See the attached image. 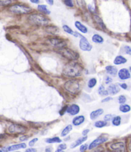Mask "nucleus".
<instances>
[{"label": "nucleus", "instance_id": "72a5a7b5", "mask_svg": "<svg viewBox=\"0 0 131 152\" xmlns=\"http://www.w3.org/2000/svg\"><path fill=\"white\" fill-rule=\"evenodd\" d=\"M64 3H65V5L66 6L68 7H73L74 6L73 3V1H71V0H65V1H64Z\"/></svg>", "mask_w": 131, "mask_h": 152}, {"label": "nucleus", "instance_id": "c85d7f7f", "mask_svg": "<svg viewBox=\"0 0 131 152\" xmlns=\"http://www.w3.org/2000/svg\"><path fill=\"white\" fill-rule=\"evenodd\" d=\"M130 110H131V108L129 105H127V104L121 105L120 107V110L123 113L128 112L130 111Z\"/></svg>", "mask_w": 131, "mask_h": 152}, {"label": "nucleus", "instance_id": "4c0bfd02", "mask_svg": "<svg viewBox=\"0 0 131 152\" xmlns=\"http://www.w3.org/2000/svg\"><path fill=\"white\" fill-rule=\"evenodd\" d=\"M67 148V146L65 144H60L59 146H58V150H62L63 151L64 150H66Z\"/></svg>", "mask_w": 131, "mask_h": 152}, {"label": "nucleus", "instance_id": "f704fd0d", "mask_svg": "<svg viewBox=\"0 0 131 152\" xmlns=\"http://www.w3.org/2000/svg\"><path fill=\"white\" fill-rule=\"evenodd\" d=\"M124 49H125V52L126 54L128 55H131V48L129 46H125L124 47Z\"/></svg>", "mask_w": 131, "mask_h": 152}, {"label": "nucleus", "instance_id": "f03ea898", "mask_svg": "<svg viewBox=\"0 0 131 152\" xmlns=\"http://www.w3.org/2000/svg\"><path fill=\"white\" fill-rule=\"evenodd\" d=\"M28 20L32 24L38 26H46L49 19L41 14H32L28 17Z\"/></svg>", "mask_w": 131, "mask_h": 152}, {"label": "nucleus", "instance_id": "5fc2aeb1", "mask_svg": "<svg viewBox=\"0 0 131 152\" xmlns=\"http://www.w3.org/2000/svg\"><path fill=\"white\" fill-rule=\"evenodd\" d=\"M129 70H130V71L131 72V67H130V68H129Z\"/></svg>", "mask_w": 131, "mask_h": 152}, {"label": "nucleus", "instance_id": "37998d69", "mask_svg": "<svg viewBox=\"0 0 131 152\" xmlns=\"http://www.w3.org/2000/svg\"><path fill=\"white\" fill-rule=\"evenodd\" d=\"M88 9H89V11H90L91 12H92V13H94V12H95V8L93 7L91 4L88 5Z\"/></svg>", "mask_w": 131, "mask_h": 152}, {"label": "nucleus", "instance_id": "6e6552de", "mask_svg": "<svg viewBox=\"0 0 131 152\" xmlns=\"http://www.w3.org/2000/svg\"><path fill=\"white\" fill-rule=\"evenodd\" d=\"M49 41L52 46H53L54 47H56V48H60V49L65 48V46H66V41L62 39L54 37V38L49 39Z\"/></svg>", "mask_w": 131, "mask_h": 152}, {"label": "nucleus", "instance_id": "2f4dec72", "mask_svg": "<svg viewBox=\"0 0 131 152\" xmlns=\"http://www.w3.org/2000/svg\"><path fill=\"white\" fill-rule=\"evenodd\" d=\"M107 125V123L105 121H98L95 122V126L96 128H103V127Z\"/></svg>", "mask_w": 131, "mask_h": 152}, {"label": "nucleus", "instance_id": "423d86ee", "mask_svg": "<svg viewBox=\"0 0 131 152\" xmlns=\"http://www.w3.org/2000/svg\"><path fill=\"white\" fill-rule=\"evenodd\" d=\"M8 131L10 134H18L24 133L27 131V128L20 125L12 124L9 126Z\"/></svg>", "mask_w": 131, "mask_h": 152}, {"label": "nucleus", "instance_id": "473e14b6", "mask_svg": "<svg viewBox=\"0 0 131 152\" xmlns=\"http://www.w3.org/2000/svg\"><path fill=\"white\" fill-rule=\"evenodd\" d=\"M126 101H127L126 98H125V96H123V95H121V96H120L119 97H118V102H119V103H120V104L123 105L124 103L126 102Z\"/></svg>", "mask_w": 131, "mask_h": 152}, {"label": "nucleus", "instance_id": "a18cd8bd", "mask_svg": "<svg viewBox=\"0 0 131 152\" xmlns=\"http://www.w3.org/2000/svg\"><path fill=\"white\" fill-rule=\"evenodd\" d=\"M119 85H120V87H122V89H127V87H128L127 85V84H125V83H123V84H120Z\"/></svg>", "mask_w": 131, "mask_h": 152}, {"label": "nucleus", "instance_id": "f3484780", "mask_svg": "<svg viewBox=\"0 0 131 152\" xmlns=\"http://www.w3.org/2000/svg\"><path fill=\"white\" fill-rule=\"evenodd\" d=\"M85 121V117L84 116H78L75 117V118L73 119V125L75 126H79L81 124L83 123Z\"/></svg>", "mask_w": 131, "mask_h": 152}, {"label": "nucleus", "instance_id": "49530a36", "mask_svg": "<svg viewBox=\"0 0 131 152\" xmlns=\"http://www.w3.org/2000/svg\"><path fill=\"white\" fill-rule=\"evenodd\" d=\"M89 129H85L82 132V135H83L84 136H87V135H88V134L89 133Z\"/></svg>", "mask_w": 131, "mask_h": 152}, {"label": "nucleus", "instance_id": "9d476101", "mask_svg": "<svg viewBox=\"0 0 131 152\" xmlns=\"http://www.w3.org/2000/svg\"><path fill=\"white\" fill-rule=\"evenodd\" d=\"M107 141V138L105 137H99L97 139H96L95 140H94L90 144V145L88 147L89 150H91V149L95 148L97 147L99 145L105 143Z\"/></svg>", "mask_w": 131, "mask_h": 152}, {"label": "nucleus", "instance_id": "a878e982", "mask_svg": "<svg viewBox=\"0 0 131 152\" xmlns=\"http://www.w3.org/2000/svg\"><path fill=\"white\" fill-rule=\"evenodd\" d=\"M98 93L100 94V95H101V96H107V95L109 94L108 91H107V90L105 89L104 86H103V85H100V87H99Z\"/></svg>", "mask_w": 131, "mask_h": 152}, {"label": "nucleus", "instance_id": "2eb2a0df", "mask_svg": "<svg viewBox=\"0 0 131 152\" xmlns=\"http://www.w3.org/2000/svg\"><path fill=\"white\" fill-rule=\"evenodd\" d=\"M75 26L81 33H83V34H86V33H88V28L84 25L83 24H82L80 22L78 21H75Z\"/></svg>", "mask_w": 131, "mask_h": 152}, {"label": "nucleus", "instance_id": "ea45409f", "mask_svg": "<svg viewBox=\"0 0 131 152\" xmlns=\"http://www.w3.org/2000/svg\"><path fill=\"white\" fill-rule=\"evenodd\" d=\"M88 144L82 145V146H80V151L81 152H84L85 150L88 149Z\"/></svg>", "mask_w": 131, "mask_h": 152}, {"label": "nucleus", "instance_id": "cd10ccee", "mask_svg": "<svg viewBox=\"0 0 131 152\" xmlns=\"http://www.w3.org/2000/svg\"><path fill=\"white\" fill-rule=\"evenodd\" d=\"M38 9L39 11L42 12L43 13L46 14H50V11L48 10L47 9V6L45 5H40L38 7Z\"/></svg>", "mask_w": 131, "mask_h": 152}, {"label": "nucleus", "instance_id": "4be33fe9", "mask_svg": "<svg viewBox=\"0 0 131 152\" xmlns=\"http://www.w3.org/2000/svg\"><path fill=\"white\" fill-rule=\"evenodd\" d=\"M92 41L93 42L97 44H102L104 41L103 37L100 36L98 34H95L93 37H92Z\"/></svg>", "mask_w": 131, "mask_h": 152}, {"label": "nucleus", "instance_id": "7c9ffc66", "mask_svg": "<svg viewBox=\"0 0 131 152\" xmlns=\"http://www.w3.org/2000/svg\"><path fill=\"white\" fill-rule=\"evenodd\" d=\"M112 124L114 126H119L121 124V117L115 116L113 118Z\"/></svg>", "mask_w": 131, "mask_h": 152}, {"label": "nucleus", "instance_id": "b1692460", "mask_svg": "<svg viewBox=\"0 0 131 152\" xmlns=\"http://www.w3.org/2000/svg\"><path fill=\"white\" fill-rule=\"evenodd\" d=\"M73 129V126L71 125H68L67 126H66L65 128H64V130H63L61 133V136L62 137H65Z\"/></svg>", "mask_w": 131, "mask_h": 152}, {"label": "nucleus", "instance_id": "58836bf2", "mask_svg": "<svg viewBox=\"0 0 131 152\" xmlns=\"http://www.w3.org/2000/svg\"><path fill=\"white\" fill-rule=\"evenodd\" d=\"M38 141V138H35V139H33L32 140H31L30 141V142H29V146H34V144H35V143H36L37 141Z\"/></svg>", "mask_w": 131, "mask_h": 152}, {"label": "nucleus", "instance_id": "a211bd4d", "mask_svg": "<svg viewBox=\"0 0 131 152\" xmlns=\"http://www.w3.org/2000/svg\"><path fill=\"white\" fill-rule=\"evenodd\" d=\"M87 139H88V137L87 136L80 137L79 139H77V140L74 142L73 143L71 144V148H75L77 147V146H79V145H81V144H82L84 142H85Z\"/></svg>", "mask_w": 131, "mask_h": 152}, {"label": "nucleus", "instance_id": "4d7b16f0", "mask_svg": "<svg viewBox=\"0 0 131 152\" xmlns=\"http://www.w3.org/2000/svg\"><path fill=\"white\" fill-rule=\"evenodd\" d=\"M16 152H20V151H16Z\"/></svg>", "mask_w": 131, "mask_h": 152}, {"label": "nucleus", "instance_id": "3c124183", "mask_svg": "<svg viewBox=\"0 0 131 152\" xmlns=\"http://www.w3.org/2000/svg\"><path fill=\"white\" fill-rule=\"evenodd\" d=\"M46 152H52V148L51 147H48L45 150Z\"/></svg>", "mask_w": 131, "mask_h": 152}, {"label": "nucleus", "instance_id": "c756f323", "mask_svg": "<svg viewBox=\"0 0 131 152\" xmlns=\"http://www.w3.org/2000/svg\"><path fill=\"white\" fill-rule=\"evenodd\" d=\"M96 84H97V80H96V78H91V79L89 80V81H88V87L92 89V88H93L96 85Z\"/></svg>", "mask_w": 131, "mask_h": 152}, {"label": "nucleus", "instance_id": "1a4fd4ad", "mask_svg": "<svg viewBox=\"0 0 131 152\" xmlns=\"http://www.w3.org/2000/svg\"><path fill=\"white\" fill-rule=\"evenodd\" d=\"M27 148V144L25 143H20L17 144L12 145L10 146H8V147L3 148L2 151L4 152H9L12 151H15V150H19V149H23Z\"/></svg>", "mask_w": 131, "mask_h": 152}, {"label": "nucleus", "instance_id": "f257e3e1", "mask_svg": "<svg viewBox=\"0 0 131 152\" xmlns=\"http://www.w3.org/2000/svg\"><path fill=\"white\" fill-rule=\"evenodd\" d=\"M83 68L78 63L70 62L66 65L63 69V74L70 77H77L82 74Z\"/></svg>", "mask_w": 131, "mask_h": 152}, {"label": "nucleus", "instance_id": "aec40b11", "mask_svg": "<svg viewBox=\"0 0 131 152\" xmlns=\"http://www.w3.org/2000/svg\"><path fill=\"white\" fill-rule=\"evenodd\" d=\"M127 61V60L125 57L121 56V55H119V56H117L115 58V59L114 60V64L115 65L123 64L126 63Z\"/></svg>", "mask_w": 131, "mask_h": 152}, {"label": "nucleus", "instance_id": "9b49d317", "mask_svg": "<svg viewBox=\"0 0 131 152\" xmlns=\"http://www.w3.org/2000/svg\"><path fill=\"white\" fill-rule=\"evenodd\" d=\"M110 147H111V150L116 152L125 151V144L123 142H119V143L112 144Z\"/></svg>", "mask_w": 131, "mask_h": 152}, {"label": "nucleus", "instance_id": "de8ad7c7", "mask_svg": "<svg viewBox=\"0 0 131 152\" xmlns=\"http://www.w3.org/2000/svg\"><path fill=\"white\" fill-rule=\"evenodd\" d=\"M25 152H37V150L35 148H28L26 150Z\"/></svg>", "mask_w": 131, "mask_h": 152}, {"label": "nucleus", "instance_id": "ddd939ff", "mask_svg": "<svg viewBox=\"0 0 131 152\" xmlns=\"http://www.w3.org/2000/svg\"><path fill=\"white\" fill-rule=\"evenodd\" d=\"M67 112L68 114H70L71 116H75L78 114L80 112V107L79 106L76 104H72L70 107H67Z\"/></svg>", "mask_w": 131, "mask_h": 152}, {"label": "nucleus", "instance_id": "39448f33", "mask_svg": "<svg viewBox=\"0 0 131 152\" xmlns=\"http://www.w3.org/2000/svg\"><path fill=\"white\" fill-rule=\"evenodd\" d=\"M9 10L11 12L17 14H28L31 10V9L28 7L24 6L23 5H19V4H16L9 8Z\"/></svg>", "mask_w": 131, "mask_h": 152}, {"label": "nucleus", "instance_id": "6e6d98bb", "mask_svg": "<svg viewBox=\"0 0 131 152\" xmlns=\"http://www.w3.org/2000/svg\"><path fill=\"white\" fill-rule=\"evenodd\" d=\"M0 152H3V151L1 150H0Z\"/></svg>", "mask_w": 131, "mask_h": 152}, {"label": "nucleus", "instance_id": "79ce46f5", "mask_svg": "<svg viewBox=\"0 0 131 152\" xmlns=\"http://www.w3.org/2000/svg\"><path fill=\"white\" fill-rule=\"evenodd\" d=\"M105 84H110V83H111L113 81V79L111 78L110 77H106V78H105Z\"/></svg>", "mask_w": 131, "mask_h": 152}, {"label": "nucleus", "instance_id": "20e7f679", "mask_svg": "<svg viewBox=\"0 0 131 152\" xmlns=\"http://www.w3.org/2000/svg\"><path fill=\"white\" fill-rule=\"evenodd\" d=\"M59 53L66 59L71 60H77L79 57V55L77 52L72 50L71 49H69L67 48H61L59 50Z\"/></svg>", "mask_w": 131, "mask_h": 152}, {"label": "nucleus", "instance_id": "f8f14e48", "mask_svg": "<svg viewBox=\"0 0 131 152\" xmlns=\"http://www.w3.org/2000/svg\"><path fill=\"white\" fill-rule=\"evenodd\" d=\"M118 77L121 80H127L130 78V73L127 69H122L118 72Z\"/></svg>", "mask_w": 131, "mask_h": 152}, {"label": "nucleus", "instance_id": "7ed1b4c3", "mask_svg": "<svg viewBox=\"0 0 131 152\" xmlns=\"http://www.w3.org/2000/svg\"><path fill=\"white\" fill-rule=\"evenodd\" d=\"M64 88L67 91L73 94H77L80 91V84L76 80H68L64 84Z\"/></svg>", "mask_w": 131, "mask_h": 152}, {"label": "nucleus", "instance_id": "a19ab883", "mask_svg": "<svg viewBox=\"0 0 131 152\" xmlns=\"http://www.w3.org/2000/svg\"><path fill=\"white\" fill-rule=\"evenodd\" d=\"M67 106H65L64 107H63V109H61V110H60V112H59V113H60V115L63 116L64 115V114L65 113V112L67 111Z\"/></svg>", "mask_w": 131, "mask_h": 152}, {"label": "nucleus", "instance_id": "8fccbe9b", "mask_svg": "<svg viewBox=\"0 0 131 152\" xmlns=\"http://www.w3.org/2000/svg\"><path fill=\"white\" fill-rule=\"evenodd\" d=\"M46 2L50 5H53V0H48V1H46Z\"/></svg>", "mask_w": 131, "mask_h": 152}, {"label": "nucleus", "instance_id": "412c9836", "mask_svg": "<svg viewBox=\"0 0 131 152\" xmlns=\"http://www.w3.org/2000/svg\"><path fill=\"white\" fill-rule=\"evenodd\" d=\"M63 28L64 31H66V32L67 33V34H70V35H74L76 37H77L78 35H80L79 34H78L77 32H75V31H74L71 28L69 27L67 25H64L63 27Z\"/></svg>", "mask_w": 131, "mask_h": 152}, {"label": "nucleus", "instance_id": "c9c22d12", "mask_svg": "<svg viewBox=\"0 0 131 152\" xmlns=\"http://www.w3.org/2000/svg\"><path fill=\"white\" fill-rule=\"evenodd\" d=\"M111 119H113V115H111V114H107L104 116V121L106 122L109 121Z\"/></svg>", "mask_w": 131, "mask_h": 152}, {"label": "nucleus", "instance_id": "4468645a", "mask_svg": "<svg viewBox=\"0 0 131 152\" xmlns=\"http://www.w3.org/2000/svg\"><path fill=\"white\" fill-rule=\"evenodd\" d=\"M120 87L116 84H111L108 87V92L109 94L115 95L120 92Z\"/></svg>", "mask_w": 131, "mask_h": 152}, {"label": "nucleus", "instance_id": "5701e85b", "mask_svg": "<svg viewBox=\"0 0 131 152\" xmlns=\"http://www.w3.org/2000/svg\"><path fill=\"white\" fill-rule=\"evenodd\" d=\"M93 19L99 26L101 27V28H102L103 29L105 28V24H104V23H103V20L101 19V18L99 17V16H96V15H95V16H93Z\"/></svg>", "mask_w": 131, "mask_h": 152}, {"label": "nucleus", "instance_id": "dca6fc26", "mask_svg": "<svg viewBox=\"0 0 131 152\" xmlns=\"http://www.w3.org/2000/svg\"><path fill=\"white\" fill-rule=\"evenodd\" d=\"M103 113V110L102 109H98L96 110H94L90 114V118L92 120L96 119L100 116H101Z\"/></svg>", "mask_w": 131, "mask_h": 152}, {"label": "nucleus", "instance_id": "bb28decb", "mask_svg": "<svg viewBox=\"0 0 131 152\" xmlns=\"http://www.w3.org/2000/svg\"><path fill=\"white\" fill-rule=\"evenodd\" d=\"M46 30L47 32L52 34H56L59 32V29L56 27H47Z\"/></svg>", "mask_w": 131, "mask_h": 152}, {"label": "nucleus", "instance_id": "c03bdc74", "mask_svg": "<svg viewBox=\"0 0 131 152\" xmlns=\"http://www.w3.org/2000/svg\"><path fill=\"white\" fill-rule=\"evenodd\" d=\"M28 139V136H27V135H23V136L19 138V140H20L21 141H27Z\"/></svg>", "mask_w": 131, "mask_h": 152}, {"label": "nucleus", "instance_id": "393cba45", "mask_svg": "<svg viewBox=\"0 0 131 152\" xmlns=\"http://www.w3.org/2000/svg\"><path fill=\"white\" fill-rule=\"evenodd\" d=\"M46 142L47 143H60L62 142V140L58 137H55L52 138H48L46 139Z\"/></svg>", "mask_w": 131, "mask_h": 152}, {"label": "nucleus", "instance_id": "e433bc0d", "mask_svg": "<svg viewBox=\"0 0 131 152\" xmlns=\"http://www.w3.org/2000/svg\"><path fill=\"white\" fill-rule=\"evenodd\" d=\"M12 3V1H0V5H2V6H5V5H8L9 4H10Z\"/></svg>", "mask_w": 131, "mask_h": 152}, {"label": "nucleus", "instance_id": "0eeeda50", "mask_svg": "<svg viewBox=\"0 0 131 152\" xmlns=\"http://www.w3.org/2000/svg\"><path fill=\"white\" fill-rule=\"evenodd\" d=\"M80 48L84 52H89L91 50L92 46L89 42L88 40L84 36H81V39L79 42Z\"/></svg>", "mask_w": 131, "mask_h": 152}, {"label": "nucleus", "instance_id": "864d4df0", "mask_svg": "<svg viewBox=\"0 0 131 152\" xmlns=\"http://www.w3.org/2000/svg\"><path fill=\"white\" fill-rule=\"evenodd\" d=\"M55 152H64V151H62V150H57Z\"/></svg>", "mask_w": 131, "mask_h": 152}, {"label": "nucleus", "instance_id": "09e8293b", "mask_svg": "<svg viewBox=\"0 0 131 152\" xmlns=\"http://www.w3.org/2000/svg\"><path fill=\"white\" fill-rule=\"evenodd\" d=\"M111 97H107V98H105V99H103L102 100V103H105V102H109V101H110V100H111Z\"/></svg>", "mask_w": 131, "mask_h": 152}, {"label": "nucleus", "instance_id": "6ab92c4d", "mask_svg": "<svg viewBox=\"0 0 131 152\" xmlns=\"http://www.w3.org/2000/svg\"><path fill=\"white\" fill-rule=\"evenodd\" d=\"M105 70L108 74L112 76H116L118 73V69L113 66H107L105 67Z\"/></svg>", "mask_w": 131, "mask_h": 152}, {"label": "nucleus", "instance_id": "603ef678", "mask_svg": "<svg viewBox=\"0 0 131 152\" xmlns=\"http://www.w3.org/2000/svg\"><path fill=\"white\" fill-rule=\"evenodd\" d=\"M30 1H31L32 3H33L35 4H38L39 3V0H30Z\"/></svg>", "mask_w": 131, "mask_h": 152}]
</instances>
